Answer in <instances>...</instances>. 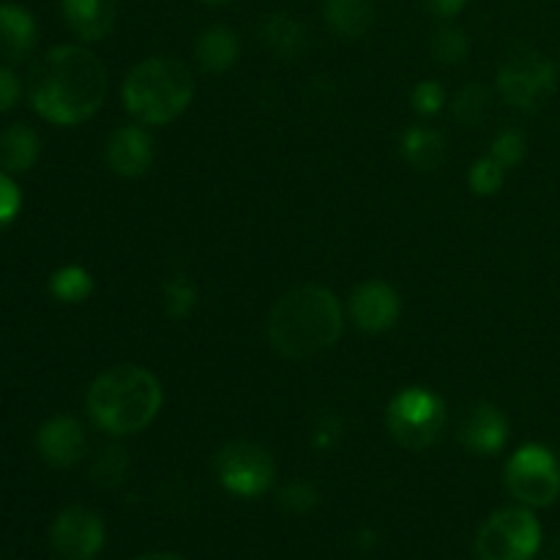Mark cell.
<instances>
[{"mask_svg": "<svg viewBox=\"0 0 560 560\" xmlns=\"http://www.w3.org/2000/svg\"><path fill=\"white\" fill-rule=\"evenodd\" d=\"M197 299H200L197 284L189 277H184V273H175L162 288L164 317H170V320H186L197 310Z\"/></svg>", "mask_w": 560, "mask_h": 560, "instance_id": "cell-26", "label": "cell"}, {"mask_svg": "<svg viewBox=\"0 0 560 560\" xmlns=\"http://www.w3.org/2000/svg\"><path fill=\"white\" fill-rule=\"evenodd\" d=\"M545 560H560V536L550 545V550H547Z\"/></svg>", "mask_w": 560, "mask_h": 560, "instance_id": "cell-36", "label": "cell"}, {"mask_svg": "<svg viewBox=\"0 0 560 560\" xmlns=\"http://www.w3.org/2000/svg\"><path fill=\"white\" fill-rule=\"evenodd\" d=\"M164 402L156 375L137 364L104 370L91 383L85 397L88 416L107 435H137L153 424Z\"/></svg>", "mask_w": 560, "mask_h": 560, "instance_id": "cell-3", "label": "cell"}, {"mask_svg": "<svg viewBox=\"0 0 560 560\" xmlns=\"http://www.w3.org/2000/svg\"><path fill=\"white\" fill-rule=\"evenodd\" d=\"M217 479L230 495L235 498H260L277 481V463L271 452L255 441H228L213 457Z\"/></svg>", "mask_w": 560, "mask_h": 560, "instance_id": "cell-9", "label": "cell"}, {"mask_svg": "<svg viewBox=\"0 0 560 560\" xmlns=\"http://www.w3.org/2000/svg\"><path fill=\"white\" fill-rule=\"evenodd\" d=\"M402 301L399 293L383 279H366L350 293L348 315L353 326L364 334H386L397 326Z\"/></svg>", "mask_w": 560, "mask_h": 560, "instance_id": "cell-11", "label": "cell"}, {"mask_svg": "<svg viewBox=\"0 0 560 560\" xmlns=\"http://www.w3.org/2000/svg\"><path fill=\"white\" fill-rule=\"evenodd\" d=\"M42 137L33 126L11 124L0 131V170L9 175H22L38 162Z\"/></svg>", "mask_w": 560, "mask_h": 560, "instance_id": "cell-19", "label": "cell"}, {"mask_svg": "<svg viewBox=\"0 0 560 560\" xmlns=\"http://www.w3.org/2000/svg\"><path fill=\"white\" fill-rule=\"evenodd\" d=\"M104 159L118 178H142L153 167L156 148L142 126L126 124L109 131L107 142H104Z\"/></svg>", "mask_w": 560, "mask_h": 560, "instance_id": "cell-12", "label": "cell"}, {"mask_svg": "<svg viewBox=\"0 0 560 560\" xmlns=\"http://www.w3.org/2000/svg\"><path fill=\"white\" fill-rule=\"evenodd\" d=\"M109 91L107 66L82 44H58L33 66L27 96L55 126H77L102 109Z\"/></svg>", "mask_w": 560, "mask_h": 560, "instance_id": "cell-1", "label": "cell"}, {"mask_svg": "<svg viewBox=\"0 0 560 560\" xmlns=\"http://www.w3.org/2000/svg\"><path fill=\"white\" fill-rule=\"evenodd\" d=\"M38 27L27 9L16 3H0V60L20 63L36 49Z\"/></svg>", "mask_w": 560, "mask_h": 560, "instance_id": "cell-16", "label": "cell"}, {"mask_svg": "<svg viewBox=\"0 0 560 560\" xmlns=\"http://www.w3.org/2000/svg\"><path fill=\"white\" fill-rule=\"evenodd\" d=\"M558 74L552 60L528 44H514L498 63V91L503 102L523 113H536L552 98Z\"/></svg>", "mask_w": 560, "mask_h": 560, "instance_id": "cell-5", "label": "cell"}, {"mask_svg": "<svg viewBox=\"0 0 560 560\" xmlns=\"http://www.w3.org/2000/svg\"><path fill=\"white\" fill-rule=\"evenodd\" d=\"M492 98L490 91H487L481 82H468L457 91V96L452 98V115L468 129H476V126H485L487 118H490Z\"/></svg>", "mask_w": 560, "mask_h": 560, "instance_id": "cell-22", "label": "cell"}, {"mask_svg": "<svg viewBox=\"0 0 560 560\" xmlns=\"http://www.w3.org/2000/svg\"><path fill=\"white\" fill-rule=\"evenodd\" d=\"M446 405L424 386H408L392 397L386 408V427L394 441L410 452H424L446 430Z\"/></svg>", "mask_w": 560, "mask_h": 560, "instance_id": "cell-6", "label": "cell"}, {"mask_svg": "<svg viewBox=\"0 0 560 560\" xmlns=\"http://www.w3.org/2000/svg\"><path fill=\"white\" fill-rule=\"evenodd\" d=\"M257 33H260V42L266 44L268 52L279 60H295L301 52H306V44H310L304 22L284 14V11L262 16Z\"/></svg>", "mask_w": 560, "mask_h": 560, "instance_id": "cell-17", "label": "cell"}, {"mask_svg": "<svg viewBox=\"0 0 560 560\" xmlns=\"http://www.w3.org/2000/svg\"><path fill=\"white\" fill-rule=\"evenodd\" d=\"M120 98L140 126L173 124L195 98V77L178 58L153 55L126 74Z\"/></svg>", "mask_w": 560, "mask_h": 560, "instance_id": "cell-4", "label": "cell"}, {"mask_svg": "<svg viewBox=\"0 0 560 560\" xmlns=\"http://www.w3.org/2000/svg\"><path fill=\"white\" fill-rule=\"evenodd\" d=\"M60 11L74 33L82 42H102L109 36L118 16V0H60Z\"/></svg>", "mask_w": 560, "mask_h": 560, "instance_id": "cell-15", "label": "cell"}, {"mask_svg": "<svg viewBox=\"0 0 560 560\" xmlns=\"http://www.w3.org/2000/svg\"><path fill=\"white\" fill-rule=\"evenodd\" d=\"M38 457L52 468H74L88 452L85 427L74 416H52L36 432Z\"/></svg>", "mask_w": 560, "mask_h": 560, "instance_id": "cell-13", "label": "cell"}, {"mask_svg": "<svg viewBox=\"0 0 560 560\" xmlns=\"http://www.w3.org/2000/svg\"><path fill=\"white\" fill-rule=\"evenodd\" d=\"M339 438H342V421L331 413H323L320 421L312 430V446L315 448H331L337 446Z\"/></svg>", "mask_w": 560, "mask_h": 560, "instance_id": "cell-32", "label": "cell"}, {"mask_svg": "<svg viewBox=\"0 0 560 560\" xmlns=\"http://www.w3.org/2000/svg\"><path fill=\"white\" fill-rule=\"evenodd\" d=\"M22 96V82L16 77L14 69H9L5 63H0V115L9 113L16 107Z\"/></svg>", "mask_w": 560, "mask_h": 560, "instance_id": "cell-33", "label": "cell"}, {"mask_svg": "<svg viewBox=\"0 0 560 560\" xmlns=\"http://www.w3.org/2000/svg\"><path fill=\"white\" fill-rule=\"evenodd\" d=\"M49 293L60 304H82L93 295V277L82 266H63L49 277Z\"/></svg>", "mask_w": 560, "mask_h": 560, "instance_id": "cell-23", "label": "cell"}, {"mask_svg": "<svg viewBox=\"0 0 560 560\" xmlns=\"http://www.w3.org/2000/svg\"><path fill=\"white\" fill-rule=\"evenodd\" d=\"M410 104H413L416 113L430 118V115H438L443 107H446V91L441 88V82L421 80L419 85L410 91Z\"/></svg>", "mask_w": 560, "mask_h": 560, "instance_id": "cell-30", "label": "cell"}, {"mask_svg": "<svg viewBox=\"0 0 560 560\" xmlns=\"http://www.w3.org/2000/svg\"><path fill=\"white\" fill-rule=\"evenodd\" d=\"M430 52L441 66H459L470 52L468 33H465L459 25L443 22V25L432 33Z\"/></svg>", "mask_w": 560, "mask_h": 560, "instance_id": "cell-25", "label": "cell"}, {"mask_svg": "<svg viewBox=\"0 0 560 560\" xmlns=\"http://www.w3.org/2000/svg\"><path fill=\"white\" fill-rule=\"evenodd\" d=\"M323 20L339 38H361L375 22L372 0H323Z\"/></svg>", "mask_w": 560, "mask_h": 560, "instance_id": "cell-21", "label": "cell"}, {"mask_svg": "<svg viewBox=\"0 0 560 560\" xmlns=\"http://www.w3.org/2000/svg\"><path fill=\"white\" fill-rule=\"evenodd\" d=\"M421 5L427 9V14H432L435 20H454V16H459L465 11V5H468V0H421Z\"/></svg>", "mask_w": 560, "mask_h": 560, "instance_id": "cell-34", "label": "cell"}, {"mask_svg": "<svg viewBox=\"0 0 560 560\" xmlns=\"http://www.w3.org/2000/svg\"><path fill=\"white\" fill-rule=\"evenodd\" d=\"M342 331V304L323 284H299L268 312V342L284 359H312L334 348Z\"/></svg>", "mask_w": 560, "mask_h": 560, "instance_id": "cell-2", "label": "cell"}, {"mask_svg": "<svg viewBox=\"0 0 560 560\" xmlns=\"http://www.w3.org/2000/svg\"><path fill=\"white\" fill-rule=\"evenodd\" d=\"M399 151H402L405 162H408L410 167L421 170V173L441 170L448 156L446 137H443L441 131L430 129V126H410L402 135Z\"/></svg>", "mask_w": 560, "mask_h": 560, "instance_id": "cell-20", "label": "cell"}, {"mask_svg": "<svg viewBox=\"0 0 560 560\" xmlns=\"http://www.w3.org/2000/svg\"><path fill=\"white\" fill-rule=\"evenodd\" d=\"M503 180H506V170H503L492 156H485V159H479V162L470 164L468 186L474 195L492 197L495 191H501Z\"/></svg>", "mask_w": 560, "mask_h": 560, "instance_id": "cell-29", "label": "cell"}, {"mask_svg": "<svg viewBox=\"0 0 560 560\" xmlns=\"http://www.w3.org/2000/svg\"><path fill=\"white\" fill-rule=\"evenodd\" d=\"M131 560H186L184 556H175V552H142V556Z\"/></svg>", "mask_w": 560, "mask_h": 560, "instance_id": "cell-35", "label": "cell"}, {"mask_svg": "<svg viewBox=\"0 0 560 560\" xmlns=\"http://www.w3.org/2000/svg\"><path fill=\"white\" fill-rule=\"evenodd\" d=\"M49 545L60 560H96L107 545L102 514L88 506H69L55 517Z\"/></svg>", "mask_w": 560, "mask_h": 560, "instance_id": "cell-10", "label": "cell"}, {"mask_svg": "<svg viewBox=\"0 0 560 560\" xmlns=\"http://www.w3.org/2000/svg\"><path fill=\"white\" fill-rule=\"evenodd\" d=\"M202 3H230V0H202Z\"/></svg>", "mask_w": 560, "mask_h": 560, "instance_id": "cell-37", "label": "cell"}, {"mask_svg": "<svg viewBox=\"0 0 560 560\" xmlns=\"http://www.w3.org/2000/svg\"><path fill=\"white\" fill-rule=\"evenodd\" d=\"M277 503L279 509H284L290 514H310L320 503V492H317V487L312 481L295 479L279 487Z\"/></svg>", "mask_w": 560, "mask_h": 560, "instance_id": "cell-27", "label": "cell"}, {"mask_svg": "<svg viewBox=\"0 0 560 560\" xmlns=\"http://www.w3.org/2000/svg\"><path fill=\"white\" fill-rule=\"evenodd\" d=\"M457 438L465 452L479 454V457H492V454H498L506 446L509 419L492 402H476L470 405L468 413L459 421Z\"/></svg>", "mask_w": 560, "mask_h": 560, "instance_id": "cell-14", "label": "cell"}, {"mask_svg": "<svg viewBox=\"0 0 560 560\" xmlns=\"http://www.w3.org/2000/svg\"><path fill=\"white\" fill-rule=\"evenodd\" d=\"M539 550L541 525L528 506L492 512L474 541L476 560H534Z\"/></svg>", "mask_w": 560, "mask_h": 560, "instance_id": "cell-7", "label": "cell"}, {"mask_svg": "<svg viewBox=\"0 0 560 560\" xmlns=\"http://www.w3.org/2000/svg\"><path fill=\"white\" fill-rule=\"evenodd\" d=\"M238 36L228 25H211L197 36L195 60L206 74H224L238 63Z\"/></svg>", "mask_w": 560, "mask_h": 560, "instance_id": "cell-18", "label": "cell"}, {"mask_svg": "<svg viewBox=\"0 0 560 560\" xmlns=\"http://www.w3.org/2000/svg\"><path fill=\"white\" fill-rule=\"evenodd\" d=\"M20 208H22V191L20 186H16L14 175L0 170V230H5L11 222H14Z\"/></svg>", "mask_w": 560, "mask_h": 560, "instance_id": "cell-31", "label": "cell"}, {"mask_svg": "<svg viewBox=\"0 0 560 560\" xmlns=\"http://www.w3.org/2000/svg\"><path fill=\"white\" fill-rule=\"evenodd\" d=\"M129 452H126L124 446H104L102 452L96 454V459H93L91 465V479L96 481L102 490H118L120 485L126 481V476H129Z\"/></svg>", "mask_w": 560, "mask_h": 560, "instance_id": "cell-24", "label": "cell"}, {"mask_svg": "<svg viewBox=\"0 0 560 560\" xmlns=\"http://www.w3.org/2000/svg\"><path fill=\"white\" fill-rule=\"evenodd\" d=\"M509 495L528 509H547L560 495V463L541 443H525L509 457L503 474Z\"/></svg>", "mask_w": 560, "mask_h": 560, "instance_id": "cell-8", "label": "cell"}, {"mask_svg": "<svg viewBox=\"0 0 560 560\" xmlns=\"http://www.w3.org/2000/svg\"><path fill=\"white\" fill-rule=\"evenodd\" d=\"M525 151H528V145H525V135L520 129H512V126L498 131L490 142V156L495 159L503 170L517 167V164L525 159Z\"/></svg>", "mask_w": 560, "mask_h": 560, "instance_id": "cell-28", "label": "cell"}]
</instances>
